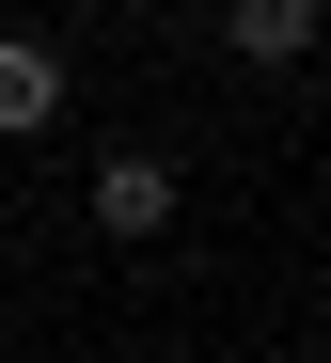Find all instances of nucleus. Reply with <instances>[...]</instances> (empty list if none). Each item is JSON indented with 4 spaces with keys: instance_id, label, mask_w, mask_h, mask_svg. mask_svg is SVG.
Returning a JSON list of instances; mask_svg holds the SVG:
<instances>
[{
    "instance_id": "obj_1",
    "label": "nucleus",
    "mask_w": 331,
    "mask_h": 363,
    "mask_svg": "<svg viewBox=\"0 0 331 363\" xmlns=\"http://www.w3.org/2000/svg\"><path fill=\"white\" fill-rule=\"evenodd\" d=\"M174 158H95V237H111V253H142V237H174Z\"/></svg>"
},
{
    "instance_id": "obj_2",
    "label": "nucleus",
    "mask_w": 331,
    "mask_h": 363,
    "mask_svg": "<svg viewBox=\"0 0 331 363\" xmlns=\"http://www.w3.org/2000/svg\"><path fill=\"white\" fill-rule=\"evenodd\" d=\"M32 127H63V48L0 32V143H32Z\"/></svg>"
},
{
    "instance_id": "obj_3",
    "label": "nucleus",
    "mask_w": 331,
    "mask_h": 363,
    "mask_svg": "<svg viewBox=\"0 0 331 363\" xmlns=\"http://www.w3.org/2000/svg\"><path fill=\"white\" fill-rule=\"evenodd\" d=\"M221 48L237 64H315V0H221Z\"/></svg>"
}]
</instances>
